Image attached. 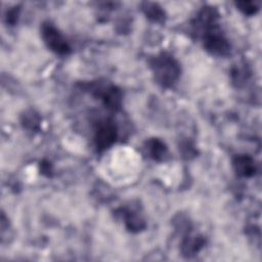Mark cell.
Masks as SVG:
<instances>
[{
    "instance_id": "11",
    "label": "cell",
    "mask_w": 262,
    "mask_h": 262,
    "mask_svg": "<svg viewBox=\"0 0 262 262\" xmlns=\"http://www.w3.org/2000/svg\"><path fill=\"white\" fill-rule=\"evenodd\" d=\"M236 6L241 11H243L246 14H254L258 8L254 2L251 1H242V2H236Z\"/></svg>"
},
{
    "instance_id": "3",
    "label": "cell",
    "mask_w": 262,
    "mask_h": 262,
    "mask_svg": "<svg viewBox=\"0 0 262 262\" xmlns=\"http://www.w3.org/2000/svg\"><path fill=\"white\" fill-rule=\"evenodd\" d=\"M204 46L207 51L214 55H226L229 52V44L224 36L214 26L206 29Z\"/></svg>"
},
{
    "instance_id": "1",
    "label": "cell",
    "mask_w": 262,
    "mask_h": 262,
    "mask_svg": "<svg viewBox=\"0 0 262 262\" xmlns=\"http://www.w3.org/2000/svg\"><path fill=\"white\" fill-rule=\"evenodd\" d=\"M150 64L156 80L163 86L172 85L179 77L178 62L167 53H161L154 57Z\"/></svg>"
},
{
    "instance_id": "12",
    "label": "cell",
    "mask_w": 262,
    "mask_h": 262,
    "mask_svg": "<svg viewBox=\"0 0 262 262\" xmlns=\"http://www.w3.org/2000/svg\"><path fill=\"white\" fill-rule=\"evenodd\" d=\"M17 15H18V8L16 7L7 11V15H6L7 23H9L10 25H14L15 21L17 20Z\"/></svg>"
},
{
    "instance_id": "5",
    "label": "cell",
    "mask_w": 262,
    "mask_h": 262,
    "mask_svg": "<svg viewBox=\"0 0 262 262\" xmlns=\"http://www.w3.org/2000/svg\"><path fill=\"white\" fill-rule=\"evenodd\" d=\"M96 96L102 100L104 105L111 110H117L121 105L122 93L115 86H104L98 87L96 89Z\"/></svg>"
},
{
    "instance_id": "8",
    "label": "cell",
    "mask_w": 262,
    "mask_h": 262,
    "mask_svg": "<svg viewBox=\"0 0 262 262\" xmlns=\"http://www.w3.org/2000/svg\"><path fill=\"white\" fill-rule=\"evenodd\" d=\"M123 216H124L125 224H126V226H127V228L129 230L139 231L142 228H144L145 223H144L143 219L138 214L133 212L132 210L131 211L130 210H126L123 213Z\"/></svg>"
},
{
    "instance_id": "9",
    "label": "cell",
    "mask_w": 262,
    "mask_h": 262,
    "mask_svg": "<svg viewBox=\"0 0 262 262\" xmlns=\"http://www.w3.org/2000/svg\"><path fill=\"white\" fill-rule=\"evenodd\" d=\"M204 245V239L199 235L187 236L182 243V252L184 255L190 256L200 251Z\"/></svg>"
},
{
    "instance_id": "2",
    "label": "cell",
    "mask_w": 262,
    "mask_h": 262,
    "mask_svg": "<svg viewBox=\"0 0 262 262\" xmlns=\"http://www.w3.org/2000/svg\"><path fill=\"white\" fill-rule=\"evenodd\" d=\"M42 38L47 47L58 54H68L71 50L69 43L51 24H44L42 26Z\"/></svg>"
},
{
    "instance_id": "4",
    "label": "cell",
    "mask_w": 262,
    "mask_h": 262,
    "mask_svg": "<svg viewBox=\"0 0 262 262\" xmlns=\"http://www.w3.org/2000/svg\"><path fill=\"white\" fill-rule=\"evenodd\" d=\"M117 138V128L114 122L110 120L101 121L97 124L94 134V140L99 150L111 146Z\"/></svg>"
},
{
    "instance_id": "7",
    "label": "cell",
    "mask_w": 262,
    "mask_h": 262,
    "mask_svg": "<svg viewBox=\"0 0 262 262\" xmlns=\"http://www.w3.org/2000/svg\"><path fill=\"white\" fill-rule=\"evenodd\" d=\"M145 148L149 154V157H151L157 161L163 160L167 151V147L165 143L158 138H151L148 141H146Z\"/></svg>"
},
{
    "instance_id": "6",
    "label": "cell",
    "mask_w": 262,
    "mask_h": 262,
    "mask_svg": "<svg viewBox=\"0 0 262 262\" xmlns=\"http://www.w3.org/2000/svg\"><path fill=\"white\" fill-rule=\"evenodd\" d=\"M233 167L239 176L250 177L255 174V165L252 158L247 155H238L233 159Z\"/></svg>"
},
{
    "instance_id": "10",
    "label": "cell",
    "mask_w": 262,
    "mask_h": 262,
    "mask_svg": "<svg viewBox=\"0 0 262 262\" xmlns=\"http://www.w3.org/2000/svg\"><path fill=\"white\" fill-rule=\"evenodd\" d=\"M142 9L145 15L154 21H163L165 18L164 10L156 3H149V2L143 3Z\"/></svg>"
}]
</instances>
